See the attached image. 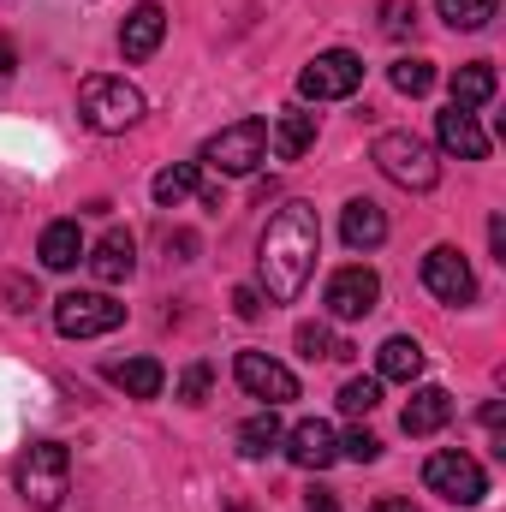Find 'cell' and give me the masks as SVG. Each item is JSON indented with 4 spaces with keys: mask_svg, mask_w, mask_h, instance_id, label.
<instances>
[{
    "mask_svg": "<svg viewBox=\"0 0 506 512\" xmlns=\"http://www.w3.org/2000/svg\"><path fill=\"white\" fill-rule=\"evenodd\" d=\"M316 251H322V221L310 203H280L268 233H262V251H256V274H262V298L274 304H292L316 268Z\"/></svg>",
    "mask_w": 506,
    "mask_h": 512,
    "instance_id": "cell-1",
    "label": "cell"
},
{
    "mask_svg": "<svg viewBox=\"0 0 506 512\" xmlns=\"http://www.w3.org/2000/svg\"><path fill=\"white\" fill-rule=\"evenodd\" d=\"M66 489H72V453H66L60 441L24 447V459H18V495L36 512H54L66 501Z\"/></svg>",
    "mask_w": 506,
    "mask_h": 512,
    "instance_id": "cell-2",
    "label": "cell"
},
{
    "mask_svg": "<svg viewBox=\"0 0 506 512\" xmlns=\"http://www.w3.org/2000/svg\"><path fill=\"white\" fill-rule=\"evenodd\" d=\"M78 114H84V126L102 131V137L131 131L137 120H143V90L126 84V78H84V90H78Z\"/></svg>",
    "mask_w": 506,
    "mask_h": 512,
    "instance_id": "cell-3",
    "label": "cell"
},
{
    "mask_svg": "<svg viewBox=\"0 0 506 512\" xmlns=\"http://www.w3.org/2000/svg\"><path fill=\"white\" fill-rule=\"evenodd\" d=\"M376 167L399 185V191H435V179H441L435 149H429L423 137H411V131H381L376 137Z\"/></svg>",
    "mask_w": 506,
    "mask_h": 512,
    "instance_id": "cell-4",
    "label": "cell"
},
{
    "mask_svg": "<svg viewBox=\"0 0 506 512\" xmlns=\"http://www.w3.org/2000/svg\"><path fill=\"white\" fill-rule=\"evenodd\" d=\"M262 161H268V126H262V120H233V126H221L203 143V161H197V167H215V173H227V179H245Z\"/></svg>",
    "mask_w": 506,
    "mask_h": 512,
    "instance_id": "cell-5",
    "label": "cell"
},
{
    "mask_svg": "<svg viewBox=\"0 0 506 512\" xmlns=\"http://www.w3.org/2000/svg\"><path fill=\"white\" fill-rule=\"evenodd\" d=\"M358 84H364V60L352 48H328V54H316L298 72V96L304 102H346V96H358Z\"/></svg>",
    "mask_w": 506,
    "mask_h": 512,
    "instance_id": "cell-6",
    "label": "cell"
},
{
    "mask_svg": "<svg viewBox=\"0 0 506 512\" xmlns=\"http://www.w3.org/2000/svg\"><path fill=\"white\" fill-rule=\"evenodd\" d=\"M126 322V304H114L108 292H66L54 298V328L66 340H102Z\"/></svg>",
    "mask_w": 506,
    "mask_h": 512,
    "instance_id": "cell-7",
    "label": "cell"
},
{
    "mask_svg": "<svg viewBox=\"0 0 506 512\" xmlns=\"http://www.w3.org/2000/svg\"><path fill=\"white\" fill-rule=\"evenodd\" d=\"M423 483H429V495H441L453 507H477L489 495V477H483V465L471 453H429Z\"/></svg>",
    "mask_w": 506,
    "mask_h": 512,
    "instance_id": "cell-8",
    "label": "cell"
},
{
    "mask_svg": "<svg viewBox=\"0 0 506 512\" xmlns=\"http://www.w3.org/2000/svg\"><path fill=\"white\" fill-rule=\"evenodd\" d=\"M322 304H328V316H334V322H364V316L381 304L376 268H364V262H346V268H334V274H328V292H322Z\"/></svg>",
    "mask_w": 506,
    "mask_h": 512,
    "instance_id": "cell-9",
    "label": "cell"
},
{
    "mask_svg": "<svg viewBox=\"0 0 506 512\" xmlns=\"http://www.w3.org/2000/svg\"><path fill=\"white\" fill-rule=\"evenodd\" d=\"M423 286L441 304H471L477 298V274H471V262L453 251V245H435V251L423 256Z\"/></svg>",
    "mask_w": 506,
    "mask_h": 512,
    "instance_id": "cell-10",
    "label": "cell"
},
{
    "mask_svg": "<svg viewBox=\"0 0 506 512\" xmlns=\"http://www.w3.org/2000/svg\"><path fill=\"white\" fill-rule=\"evenodd\" d=\"M233 376H239V387H245L251 399H262V405H286V399H298V376H292L286 364H274L268 352H239Z\"/></svg>",
    "mask_w": 506,
    "mask_h": 512,
    "instance_id": "cell-11",
    "label": "cell"
},
{
    "mask_svg": "<svg viewBox=\"0 0 506 512\" xmlns=\"http://www.w3.org/2000/svg\"><path fill=\"white\" fill-rule=\"evenodd\" d=\"M280 447H286V459H292L298 471H328V465L340 459V435H334L322 417H304L298 429H286Z\"/></svg>",
    "mask_w": 506,
    "mask_h": 512,
    "instance_id": "cell-12",
    "label": "cell"
},
{
    "mask_svg": "<svg viewBox=\"0 0 506 512\" xmlns=\"http://www.w3.org/2000/svg\"><path fill=\"white\" fill-rule=\"evenodd\" d=\"M90 262V274L102 280V286H120L131 268H137V239H131L126 227H108L102 239H96V251H84Z\"/></svg>",
    "mask_w": 506,
    "mask_h": 512,
    "instance_id": "cell-13",
    "label": "cell"
},
{
    "mask_svg": "<svg viewBox=\"0 0 506 512\" xmlns=\"http://www.w3.org/2000/svg\"><path fill=\"white\" fill-rule=\"evenodd\" d=\"M435 137H441V149L459 155V161H483V155H489V131L477 126V114H465V108H447V114L435 120Z\"/></svg>",
    "mask_w": 506,
    "mask_h": 512,
    "instance_id": "cell-14",
    "label": "cell"
},
{
    "mask_svg": "<svg viewBox=\"0 0 506 512\" xmlns=\"http://www.w3.org/2000/svg\"><path fill=\"white\" fill-rule=\"evenodd\" d=\"M447 417H453V393L447 387H417L399 411V429L405 435H435V429H447Z\"/></svg>",
    "mask_w": 506,
    "mask_h": 512,
    "instance_id": "cell-15",
    "label": "cell"
},
{
    "mask_svg": "<svg viewBox=\"0 0 506 512\" xmlns=\"http://www.w3.org/2000/svg\"><path fill=\"white\" fill-rule=\"evenodd\" d=\"M340 239H346V251H376L381 239H387V215H381V203L352 197L346 215H340Z\"/></svg>",
    "mask_w": 506,
    "mask_h": 512,
    "instance_id": "cell-16",
    "label": "cell"
},
{
    "mask_svg": "<svg viewBox=\"0 0 506 512\" xmlns=\"http://www.w3.org/2000/svg\"><path fill=\"white\" fill-rule=\"evenodd\" d=\"M161 36H167V12L161 6H137V12H126V24H120V54L126 60H149L161 48Z\"/></svg>",
    "mask_w": 506,
    "mask_h": 512,
    "instance_id": "cell-17",
    "label": "cell"
},
{
    "mask_svg": "<svg viewBox=\"0 0 506 512\" xmlns=\"http://www.w3.org/2000/svg\"><path fill=\"white\" fill-rule=\"evenodd\" d=\"M84 233H78V221H54V227H42V245H36V256H42V268H54V274H66V268H78L84 262Z\"/></svg>",
    "mask_w": 506,
    "mask_h": 512,
    "instance_id": "cell-18",
    "label": "cell"
},
{
    "mask_svg": "<svg viewBox=\"0 0 506 512\" xmlns=\"http://www.w3.org/2000/svg\"><path fill=\"white\" fill-rule=\"evenodd\" d=\"M310 143H316V114H304V108H286V114L274 120V131H268L274 161H298Z\"/></svg>",
    "mask_w": 506,
    "mask_h": 512,
    "instance_id": "cell-19",
    "label": "cell"
},
{
    "mask_svg": "<svg viewBox=\"0 0 506 512\" xmlns=\"http://www.w3.org/2000/svg\"><path fill=\"white\" fill-rule=\"evenodd\" d=\"M376 376H381V382H417V376H423V346H417L411 334H393V340H381Z\"/></svg>",
    "mask_w": 506,
    "mask_h": 512,
    "instance_id": "cell-20",
    "label": "cell"
},
{
    "mask_svg": "<svg viewBox=\"0 0 506 512\" xmlns=\"http://www.w3.org/2000/svg\"><path fill=\"white\" fill-rule=\"evenodd\" d=\"M233 441H239V453H245V459H268V453H274V447L286 441V429H280V417H274V405H262L256 417H245Z\"/></svg>",
    "mask_w": 506,
    "mask_h": 512,
    "instance_id": "cell-21",
    "label": "cell"
},
{
    "mask_svg": "<svg viewBox=\"0 0 506 512\" xmlns=\"http://www.w3.org/2000/svg\"><path fill=\"white\" fill-rule=\"evenodd\" d=\"M108 382L126 387L131 399H161V387H167V370H161L155 358H126V364H114V370H108Z\"/></svg>",
    "mask_w": 506,
    "mask_h": 512,
    "instance_id": "cell-22",
    "label": "cell"
},
{
    "mask_svg": "<svg viewBox=\"0 0 506 512\" xmlns=\"http://www.w3.org/2000/svg\"><path fill=\"white\" fill-rule=\"evenodd\" d=\"M483 102H495V66L489 60H471V66H459L453 72V108H483Z\"/></svg>",
    "mask_w": 506,
    "mask_h": 512,
    "instance_id": "cell-23",
    "label": "cell"
},
{
    "mask_svg": "<svg viewBox=\"0 0 506 512\" xmlns=\"http://www.w3.org/2000/svg\"><path fill=\"white\" fill-rule=\"evenodd\" d=\"M197 185H203V167H197V161H173V167H161V173H155V185H149V191H155V203H161V209H179Z\"/></svg>",
    "mask_w": 506,
    "mask_h": 512,
    "instance_id": "cell-24",
    "label": "cell"
},
{
    "mask_svg": "<svg viewBox=\"0 0 506 512\" xmlns=\"http://www.w3.org/2000/svg\"><path fill=\"white\" fill-rule=\"evenodd\" d=\"M298 352H304L310 364H322V358H352V346H346L328 322H304V328H298Z\"/></svg>",
    "mask_w": 506,
    "mask_h": 512,
    "instance_id": "cell-25",
    "label": "cell"
},
{
    "mask_svg": "<svg viewBox=\"0 0 506 512\" xmlns=\"http://www.w3.org/2000/svg\"><path fill=\"white\" fill-rule=\"evenodd\" d=\"M495 6H501V0H435V12H441L453 30H483V24L495 18Z\"/></svg>",
    "mask_w": 506,
    "mask_h": 512,
    "instance_id": "cell-26",
    "label": "cell"
},
{
    "mask_svg": "<svg viewBox=\"0 0 506 512\" xmlns=\"http://www.w3.org/2000/svg\"><path fill=\"white\" fill-rule=\"evenodd\" d=\"M387 78H393V90H399V96H429V90H435V66H429V60H417V54H411V60H393V72H387Z\"/></svg>",
    "mask_w": 506,
    "mask_h": 512,
    "instance_id": "cell-27",
    "label": "cell"
},
{
    "mask_svg": "<svg viewBox=\"0 0 506 512\" xmlns=\"http://www.w3.org/2000/svg\"><path fill=\"white\" fill-rule=\"evenodd\" d=\"M376 405H381V376H352L340 387V411L346 417H370Z\"/></svg>",
    "mask_w": 506,
    "mask_h": 512,
    "instance_id": "cell-28",
    "label": "cell"
},
{
    "mask_svg": "<svg viewBox=\"0 0 506 512\" xmlns=\"http://www.w3.org/2000/svg\"><path fill=\"white\" fill-rule=\"evenodd\" d=\"M209 387H215V370H209V364H191V370L179 376V387H173V393H179L185 405H203V399H209Z\"/></svg>",
    "mask_w": 506,
    "mask_h": 512,
    "instance_id": "cell-29",
    "label": "cell"
},
{
    "mask_svg": "<svg viewBox=\"0 0 506 512\" xmlns=\"http://www.w3.org/2000/svg\"><path fill=\"white\" fill-rule=\"evenodd\" d=\"M340 453H346V459H358V465H376L381 441L370 435V429H346V435H340Z\"/></svg>",
    "mask_w": 506,
    "mask_h": 512,
    "instance_id": "cell-30",
    "label": "cell"
},
{
    "mask_svg": "<svg viewBox=\"0 0 506 512\" xmlns=\"http://www.w3.org/2000/svg\"><path fill=\"white\" fill-rule=\"evenodd\" d=\"M0 298H6V310H30V304H36V286L18 280V274H6V280H0Z\"/></svg>",
    "mask_w": 506,
    "mask_h": 512,
    "instance_id": "cell-31",
    "label": "cell"
},
{
    "mask_svg": "<svg viewBox=\"0 0 506 512\" xmlns=\"http://www.w3.org/2000/svg\"><path fill=\"white\" fill-rule=\"evenodd\" d=\"M233 310H239L245 322H256V316L268 310V298H262V286H233Z\"/></svg>",
    "mask_w": 506,
    "mask_h": 512,
    "instance_id": "cell-32",
    "label": "cell"
},
{
    "mask_svg": "<svg viewBox=\"0 0 506 512\" xmlns=\"http://www.w3.org/2000/svg\"><path fill=\"white\" fill-rule=\"evenodd\" d=\"M405 24H417L411 0H387V36H405Z\"/></svg>",
    "mask_w": 506,
    "mask_h": 512,
    "instance_id": "cell-33",
    "label": "cell"
},
{
    "mask_svg": "<svg viewBox=\"0 0 506 512\" xmlns=\"http://www.w3.org/2000/svg\"><path fill=\"white\" fill-rule=\"evenodd\" d=\"M304 512H340V495H334V489H310Z\"/></svg>",
    "mask_w": 506,
    "mask_h": 512,
    "instance_id": "cell-34",
    "label": "cell"
},
{
    "mask_svg": "<svg viewBox=\"0 0 506 512\" xmlns=\"http://www.w3.org/2000/svg\"><path fill=\"white\" fill-rule=\"evenodd\" d=\"M12 72H18V48L0 36V78H12Z\"/></svg>",
    "mask_w": 506,
    "mask_h": 512,
    "instance_id": "cell-35",
    "label": "cell"
},
{
    "mask_svg": "<svg viewBox=\"0 0 506 512\" xmlns=\"http://www.w3.org/2000/svg\"><path fill=\"white\" fill-rule=\"evenodd\" d=\"M489 245H495V256H501V262H506V221H501V215L489 221Z\"/></svg>",
    "mask_w": 506,
    "mask_h": 512,
    "instance_id": "cell-36",
    "label": "cell"
},
{
    "mask_svg": "<svg viewBox=\"0 0 506 512\" xmlns=\"http://www.w3.org/2000/svg\"><path fill=\"white\" fill-rule=\"evenodd\" d=\"M370 512H417V507H411V501H399V495H387V501H376Z\"/></svg>",
    "mask_w": 506,
    "mask_h": 512,
    "instance_id": "cell-37",
    "label": "cell"
}]
</instances>
